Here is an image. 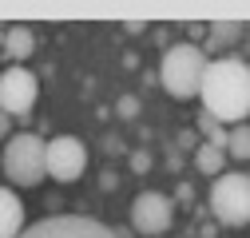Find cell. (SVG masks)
Listing matches in <instances>:
<instances>
[{
    "label": "cell",
    "mask_w": 250,
    "mask_h": 238,
    "mask_svg": "<svg viewBox=\"0 0 250 238\" xmlns=\"http://www.w3.org/2000/svg\"><path fill=\"white\" fill-rule=\"evenodd\" d=\"M28 230L24 222V202L12 187H0V238H20Z\"/></svg>",
    "instance_id": "30bf717a"
},
{
    "label": "cell",
    "mask_w": 250,
    "mask_h": 238,
    "mask_svg": "<svg viewBox=\"0 0 250 238\" xmlns=\"http://www.w3.org/2000/svg\"><path fill=\"white\" fill-rule=\"evenodd\" d=\"M242 40V24H210V48H227V44H238Z\"/></svg>",
    "instance_id": "4fadbf2b"
},
{
    "label": "cell",
    "mask_w": 250,
    "mask_h": 238,
    "mask_svg": "<svg viewBox=\"0 0 250 238\" xmlns=\"http://www.w3.org/2000/svg\"><path fill=\"white\" fill-rule=\"evenodd\" d=\"M20 238H119L111 226L96 222V218H80V215H52L32 222Z\"/></svg>",
    "instance_id": "52a82bcc"
},
{
    "label": "cell",
    "mask_w": 250,
    "mask_h": 238,
    "mask_svg": "<svg viewBox=\"0 0 250 238\" xmlns=\"http://www.w3.org/2000/svg\"><path fill=\"white\" fill-rule=\"evenodd\" d=\"M127 222H131L139 234L155 238V234L171 230V222H175V202H171L167 195H159V191H143V195H135V198H131Z\"/></svg>",
    "instance_id": "8992f818"
},
{
    "label": "cell",
    "mask_w": 250,
    "mask_h": 238,
    "mask_svg": "<svg viewBox=\"0 0 250 238\" xmlns=\"http://www.w3.org/2000/svg\"><path fill=\"white\" fill-rule=\"evenodd\" d=\"M44 143L36 131H16L4 151H0V171H4V178L12 187H40L48 171H44Z\"/></svg>",
    "instance_id": "3957f363"
},
{
    "label": "cell",
    "mask_w": 250,
    "mask_h": 238,
    "mask_svg": "<svg viewBox=\"0 0 250 238\" xmlns=\"http://www.w3.org/2000/svg\"><path fill=\"white\" fill-rule=\"evenodd\" d=\"M0 44H4V28H0Z\"/></svg>",
    "instance_id": "2e32d148"
},
{
    "label": "cell",
    "mask_w": 250,
    "mask_h": 238,
    "mask_svg": "<svg viewBox=\"0 0 250 238\" xmlns=\"http://www.w3.org/2000/svg\"><path fill=\"white\" fill-rule=\"evenodd\" d=\"M210 215L218 226L242 230L250 226V175L246 171H223L210 183Z\"/></svg>",
    "instance_id": "277c9868"
},
{
    "label": "cell",
    "mask_w": 250,
    "mask_h": 238,
    "mask_svg": "<svg viewBox=\"0 0 250 238\" xmlns=\"http://www.w3.org/2000/svg\"><path fill=\"white\" fill-rule=\"evenodd\" d=\"M44 171L56 183H76L87 171V147L76 135H56L44 143Z\"/></svg>",
    "instance_id": "5b68a950"
},
{
    "label": "cell",
    "mask_w": 250,
    "mask_h": 238,
    "mask_svg": "<svg viewBox=\"0 0 250 238\" xmlns=\"http://www.w3.org/2000/svg\"><path fill=\"white\" fill-rule=\"evenodd\" d=\"M135 111H139V103H135L131 96H127V99H119V115H135Z\"/></svg>",
    "instance_id": "9a60e30c"
},
{
    "label": "cell",
    "mask_w": 250,
    "mask_h": 238,
    "mask_svg": "<svg viewBox=\"0 0 250 238\" xmlns=\"http://www.w3.org/2000/svg\"><path fill=\"white\" fill-rule=\"evenodd\" d=\"M195 167H199L203 175L218 178V175L227 171V151H218V147H210V143H199V147H195Z\"/></svg>",
    "instance_id": "8fae6325"
},
{
    "label": "cell",
    "mask_w": 250,
    "mask_h": 238,
    "mask_svg": "<svg viewBox=\"0 0 250 238\" xmlns=\"http://www.w3.org/2000/svg\"><path fill=\"white\" fill-rule=\"evenodd\" d=\"M36 52V32L28 24H8L4 28V44H0V56L8 60V68H24V60Z\"/></svg>",
    "instance_id": "9c48e42d"
},
{
    "label": "cell",
    "mask_w": 250,
    "mask_h": 238,
    "mask_svg": "<svg viewBox=\"0 0 250 238\" xmlns=\"http://www.w3.org/2000/svg\"><path fill=\"white\" fill-rule=\"evenodd\" d=\"M207 64H210L207 48H199V44H191V40H179V44H171V48L163 52V60H159V83L167 87L171 99H195Z\"/></svg>",
    "instance_id": "7a4b0ae2"
},
{
    "label": "cell",
    "mask_w": 250,
    "mask_h": 238,
    "mask_svg": "<svg viewBox=\"0 0 250 238\" xmlns=\"http://www.w3.org/2000/svg\"><path fill=\"white\" fill-rule=\"evenodd\" d=\"M0 139H12V115H4V111H0Z\"/></svg>",
    "instance_id": "5bb4252c"
},
{
    "label": "cell",
    "mask_w": 250,
    "mask_h": 238,
    "mask_svg": "<svg viewBox=\"0 0 250 238\" xmlns=\"http://www.w3.org/2000/svg\"><path fill=\"white\" fill-rule=\"evenodd\" d=\"M227 159H238V163H250V123H238V127H227Z\"/></svg>",
    "instance_id": "7c38bea8"
},
{
    "label": "cell",
    "mask_w": 250,
    "mask_h": 238,
    "mask_svg": "<svg viewBox=\"0 0 250 238\" xmlns=\"http://www.w3.org/2000/svg\"><path fill=\"white\" fill-rule=\"evenodd\" d=\"M40 83L28 68H4L0 72V111L4 115H28L36 107Z\"/></svg>",
    "instance_id": "ba28073f"
},
{
    "label": "cell",
    "mask_w": 250,
    "mask_h": 238,
    "mask_svg": "<svg viewBox=\"0 0 250 238\" xmlns=\"http://www.w3.org/2000/svg\"><path fill=\"white\" fill-rule=\"evenodd\" d=\"M203 111L214 115L218 123H246L250 119V64L238 56H218L207 64L203 83H199Z\"/></svg>",
    "instance_id": "6da1fadb"
}]
</instances>
